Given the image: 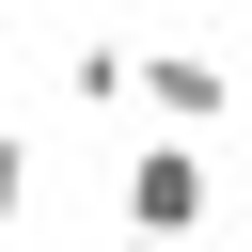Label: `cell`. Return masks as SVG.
<instances>
[{"label": "cell", "instance_id": "cell-1", "mask_svg": "<svg viewBox=\"0 0 252 252\" xmlns=\"http://www.w3.org/2000/svg\"><path fill=\"white\" fill-rule=\"evenodd\" d=\"M126 236L142 252H173V236H205V142H126Z\"/></svg>", "mask_w": 252, "mask_h": 252}, {"label": "cell", "instance_id": "cell-2", "mask_svg": "<svg viewBox=\"0 0 252 252\" xmlns=\"http://www.w3.org/2000/svg\"><path fill=\"white\" fill-rule=\"evenodd\" d=\"M126 110H158V126L189 142V126H220V110H236V79H220L205 47H142V32H126Z\"/></svg>", "mask_w": 252, "mask_h": 252}, {"label": "cell", "instance_id": "cell-3", "mask_svg": "<svg viewBox=\"0 0 252 252\" xmlns=\"http://www.w3.org/2000/svg\"><path fill=\"white\" fill-rule=\"evenodd\" d=\"M63 94H79V110H126V32H79V47H63Z\"/></svg>", "mask_w": 252, "mask_h": 252}, {"label": "cell", "instance_id": "cell-4", "mask_svg": "<svg viewBox=\"0 0 252 252\" xmlns=\"http://www.w3.org/2000/svg\"><path fill=\"white\" fill-rule=\"evenodd\" d=\"M32 189H47V158H32V142H16V126H0V236H16V220H32Z\"/></svg>", "mask_w": 252, "mask_h": 252}, {"label": "cell", "instance_id": "cell-5", "mask_svg": "<svg viewBox=\"0 0 252 252\" xmlns=\"http://www.w3.org/2000/svg\"><path fill=\"white\" fill-rule=\"evenodd\" d=\"M126 252H142V236H126Z\"/></svg>", "mask_w": 252, "mask_h": 252}, {"label": "cell", "instance_id": "cell-6", "mask_svg": "<svg viewBox=\"0 0 252 252\" xmlns=\"http://www.w3.org/2000/svg\"><path fill=\"white\" fill-rule=\"evenodd\" d=\"M236 252H252V236H236Z\"/></svg>", "mask_w": 252, "mask_h": 252}]
</instances>
